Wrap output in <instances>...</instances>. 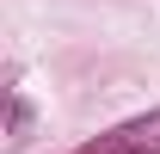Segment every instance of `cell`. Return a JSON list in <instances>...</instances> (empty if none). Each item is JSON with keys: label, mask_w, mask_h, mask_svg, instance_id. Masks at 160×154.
<instances>
[{"label": "cell", "mask_w": 160, "mask_h": 154, "mask_svg": "<svg viewBox=\"0 0 160 154\" xmlns=\"http://www.w3.org/2000/svg\"><path fill=\"white\" fill-rule=\"evenodd\" d=\"M80 154H160V111L129 117V123H117V130H105L99 142H86Z\"/></svg>", "instance_id": "6da1fadb"}, {"label": "cell", "mask_w": 160, "mask_h": 154, "mask_svg": "<svg viewBox=\"0 0 160 154\" xmlns=\"http://www.w3.org/2000/svg\"><path fill=\"white\" fill-rule=\"evenodd\" d=\"M25 136H31V105L12 99V142H25Z\"/></svg>", "instance_id": "7a4b0ae2"}]
</instances>
